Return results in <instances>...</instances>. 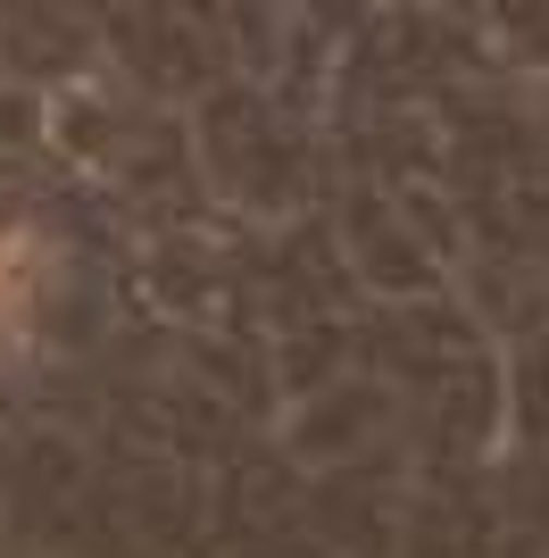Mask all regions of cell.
<instances>
[{
  "label": "cell",
  "instance_id": "cell-1",
  "mask_svg": "<svg viewBox=\"0 0 549 558\" xmlns=\"http://www.w3.org/2000/svg\"><path fill=\"white\" fill-rule=\"evenodd\" d=\"M17 258H25V233H0V333H9V326L25 317V301L9 292V276L25 283V267H17Z\"/></svg>",
  "mask_w": 549,
  "mask_h": 558
}]
</instances>
